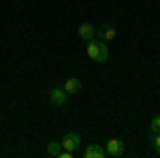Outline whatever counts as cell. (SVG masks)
I'll use <instances>...</instances> for the list:
<instances>
[{
	"label": "cell",
	"mask_w": 160,
	"mask_h": 158,
	"mask_svg": "<svg viewBox=\"0 0 160 158\" xmlns=\"http://www.w3.org/2000/svg\"><path fill=\"white\" fill-rule=\"evenodd\" d=\"M88 58H92L94 62H107L109 60V49L105 45V41H88Z\"/></svg>",
	"instance_id": "cell-1"
},
{
	"label": "cell",
	"mask_w": 160,
	"mask_h": 158,
	"mask_svg": "<svg viewBox=\"0 0 160 158\" xmlns=\"http://www.w3.org/2000/svg\"><path fill=\"white\" fill-rule=\"evenodd\" d=\"M66 98H68V92H66L64 88H51V90H49L51 105H56V107H64V105H66Z\"/></svg>",
	"instance_id": "cell-2"
},
{
	"label": "cell",
	"mask_w": 160,
	"mask_h": 158,
	"mask_svg": "<svg viewBox=\"0 0 160 158\" xmlns=\"http://www.w3.org/2000/svg\"><path fill=\"white\" fill-rule=\"evenodd\" d=\"M105 150H107V156L120 158L124 154V141H120V139H109L105 143Z\"/></svg>",
	"instance_id": "cell-3"
},
{
	"label": "cell",
	"mask_w": 160,
	"mask_h": 158,
	"mask_svg": "<svg viewBox=\"0 0 160 158\" xmlns=\"http://www.w3.org/2000/svg\"><path fill=\"white\" fill-rule=\"evenodd\" d=\"M81 145V137L77 133H66L64 135V139H62V147L64 150H68V152H77Z\"/></svg>",
	"instance_id": "cell-4"
},
{
	"label": "cell",
	"mask_w": 160,
	"mask_h": 158,
	"mask_svg": "<svg viewBox=\"0 0 160 158\" xmlns=\"http://www.w3.org/2000/svg\"><path fill=\"white\" fill-rule=\"evenodd\" d=\"M105 156H107V150L100 143H90L83 150V158H105Z\"/></svg>",
	"instance_id": "cell-5"
},
{
	"label": "cell",
	"mask_w": 160,
	"mask_h": 158,
	"mask_svg": "<svg viewBox=\"0 0 160 158\" xmlns=\"http://www.w3.org/2000/svg\"><path fill=\"white\" fill-rule=\"evenodd\" d=\"M81 88H83V84H81L79 77H68V79L64 81V90H66L68 94H79Z\"/></svg>",
	"instance_id": "cell-6"
},
{
	"label": "cell",
	"mask_w": 160,
	"mask_h": 158,
	"mask_svg": "<svg viewBox=\"0 0 160 158\" xmlns=\"http://www.w3.org/2000/svg\"><path fill=\"white\" fill-rule=\"evenodd\" d=\"M96 37L100 38V41H113V38L118 37V30L113 28V26H102V28H98L96 30Z\"/></svg>",
	"instance_id": "cell-7"
},
{
	"label": "cell",
	"mask_w": 160,
	"mask_h": 158,
	"mask_svg": "<svg viewBox=\"0 0 160 158\" xmlns=\"http://www.w3.org/2000/svg\"><path fill=\"white\" fill-rule=\"evenodd\" d=\"M77 32H79V37L83 38V41H92V38L96 37V28H94L92 24H81Z\"/></svg>",
	"instance_id": "cell-8"
},
{
	"label": "cell",
	"mask_w": 160,
	"mask_h": 158,
	"mask_svg": "<svg viewBox=\"0 0 160 158\" xmlns=\"http://www.w3.org/2000/svg\"><path fill=\"white\" fill-rule=\"evenodd\" d=\"M62 152V141H51V143H47V154L49 156H58Z\"/></svg>",
	"instance_id": "cell-9"
},
{
	"label": "cell",
	"mask_w": 160,
	"mask_h": 158,
	"mask_svg": "<svg viewBox=\"0 0 160 158\" xmlns=\"http://www.w3.org/2000/svg\"><path fill=\"white\" fill-rule=\"evenodd\" d=\"M149 128H152V133L158 135L160 133V115H154L152 118V124H149Z\"/></svg>",
	"instance_id": "cell-10"
},
{
	"label": "cell",
	"mask_w": 160,
	"mask_h": 158,
	"mask_svg": "<svg viewBox=\"0 0 160 158\" xmlns=\"http://www.w3.org/2000/svg\"><path fill=\"white\" fill-rule=\"evenodd\" d=\"M152 143H154V147H156V152H158V156H160V133L152 137Z\"/></svg>",
	"instance_id": "cell-11"
}]
</instances>
